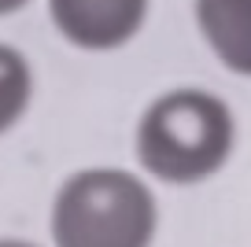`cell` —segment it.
I'll use <instances>...</instances> for the list:
<instances>
[{
  "mask_svg": "<svg viewBox=\"0 0 251 247\" xmlns=\"http://www.w3.org/2000/svg\"><path fill=\"white\" fill-rule=\"evenodd\" d=\"M33 103V67L19 48L0 41V137H8Z\"/></svg>",
  "mask_w": 251,
  "mask_h": 247,
  "instance_id": "cell-5",
  "label": "cell"
},
{
  "mask_svg": "<svg viewBox=\"0 0 251 247\" xmlns=\"http://www.w3.org/2000/svg\"><path fill=\"white\" fill-rule=\"evenodd\" d=\"M159 199L137 170L81 166L67 173L48 203V247H151Z\"/></svg>",
  "mask_w": 251,
  "mask_h": 247,
  "instance_id": "cell-1",
  "label": "cell"
},
{
  "mask_svg": "<svg viewBox=\"0 0 251 247\" xmlns=\"http://www.w3.org/2000/svg\"><path fill=\"white\" fill-rule=\"evenodd\" d=\"M30 0H0V19L4 15H15V11H23Z\"/></svg>",
  "mask_w": 251,
  "mask_h": 247,
  "instance_id": "cell-7",
  "label": "cell"
},
{
  "mask_svg": "<svg viewBox=\"0 0 251 247\" xmlns=\"http://www.w3.org/2000/svg\"><path fill=\"white\" fill-rule=\"evenodd\" d=\"M236 144V118L207 89H170L137 118L133 151L148 177L163 185H200L226 166Z\"/></svg>",
  "mask_w": 251,
  "mask_h": 247,
  "instance_id": "cell-2",
  "label": "cell"
},
{
  "mask_svg": "<svg viewBox=\"0 0 251 247\" xmlns=\"http://www.w3.org/2000/svg\"><path fill=\"white\" fill-rule=\"evenodd\" d=\"M0 247H45V244L26 240V236H0Z\"/></svg>",
  "mask_w": 251,
  "mask_h": 247,
  "instance_id": "cell-6",
  "label": "cell"
},
{
  "mask_svg": "<svg viewBox=\"0 0 251 247\" xmlns=\"http://www.w3.org/2000/svg\"><path fill=\"white\" fill-rule=\"evenodd\" d=\"M196 26L233 74L251 77V0H196Z\"/></svg>",
  "mask_w": 251,
  "mask_h": 247,
  "instance_id": "cell-4",
  "label": "cell"
},
{
  "mask_svg": "<svg viewBox=\"0 0 251 247\" xmlns=\"http://www.w3.org/2000/svg\"><path fill=\"white\" fill-rule=\"evenodd\" d=\"M148 0H48V19L81 52H111L144 26Z\"/></svg>",
  "mask_w": 251,
  "mask_h": 247,
  "instance_id": "cell-3",
  "label": "cell"
}]
</instances>
